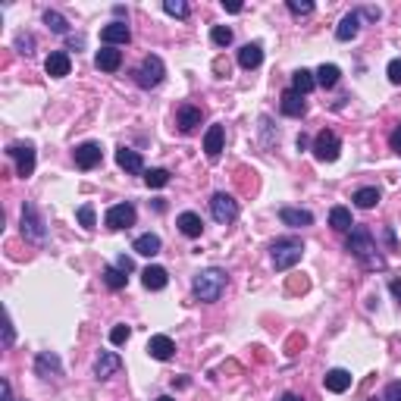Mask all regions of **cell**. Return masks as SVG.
Wrapping results in <instances>:
<instances>
[{
    "instance_id": "cell-1",
    "label": "cell",
    "mask_w": 401,
    "mask_h": 401,
    "mask_svg": "<svg viewBox=\"0 0 401 401\" xmlns=\"http://www.w3.org/2000/svg\"><path fill=\"white\" fill-rule=\"evenodd\" d=\"M345 251L351 254L364 270H386V257L380 254V248H376V242H373V232H370L367 226H354V229L348 232Z\"/></svg>"
},
{
    "instance_id": "cell-2",
    "label": "cell",
    "mask_w": 401,
    "mask_h": 401,
    "mask_svg": "<svg viewBox=\"0 0 401 401\" xmlns=\"http://www.w3.org/2000/svg\"><path fill=\"white\" fill-rule=\"evenodd\" d=\"M226 286H229V276H226L219 266H207V270H201L191 279V295H195V301H201V304H213V301L223 298Z\"/></svg>"
},
{
    "instance_id": "cell-3",
    "label": "cell",
    "mask_w": 401,
    "mask_h": 401,
    "mask_svg": "<svg viewBox=\"0 0 401 401\" xmlns=\"http://www.w3.org/2000/svg\"><path fill=\"white\" fill-rule=\"evenodd\" d=\"M270 257H273V266H276L279 273L292 270V266L304 257V242H301V238H295V235L276 238V242L270 245Z\"/></svg>"
},
{
    "instance_id": "cell-4",
    "label": "cell",
    "mask_w": 401,
    "mask_h": 401,
    "mask_svg": "<svg viewBox=\"0 0 401 401\" xmlns=\"http://www.w3.org/2000/svg\"><path fill=\"white\" fill-rule=\"evenodd\" d=\"M22 235H26V242H32V245H44V242H48V223H44L41 211L35 204L22 207Z\"/></svg>"
},
{
    "instance_id": "cell-5",
    "label": "cell",
    "mask_w": 401,
    "mask_h": 401,
    "mask_svg": "<svg viewBox=\"0 0 401 401\" xmlns=\"http://www.w3.org/2000/svg\"><path fill=\"white\" fill-rule=\"evenodd\" d=\"M164 75H166V66H164V60H160V57L157 54H148L141 60V66L135 69V85L138 88H157V85L164 82Z\"/></svg>"
},
{
    "instance_id": "cell-6",
    "label": "cell",
    "mask_w": 401,
    "mask_h": 401,
    "mask_svg": "<svg viewBox=\"0 0 401 401\" xmlns=\"http://www.w3.org/2000/svg\"><path fill=\"white\" fill-rule=\"evenodd\" d=\"M339 154H342V138L333 129L317 132V138H313V157H317L320 164H335Z\"/></svg>"
},
{
    "instance_id": "cell-7",
    "label": "cell",
    "mask_w": 401,
    "mask_h": 401,
    "mask_svg": "<svg viewBox=\"0 0 401 401\" xmlns=\"http://www.w3.org/2000/svg\"><path fill=\"white\" fill-rule=\"evenodd\" d=\"M7 157H13L16 160V173H19L22 179H28L35 173V164H38V154H35V144H10L7 148Z\"/></svg>"
},
{
    "instance_id": "cell-8",
    "label": "cell",
    "mask_w": 401,
    "mask_h": 401,
    "mask_svg": "<svg viewBox=\"0 0 401 401\" xmlns=\"http://www.w3.org/2000/svg\"><path fill=\"white\" fill-rule=\"evenodd\" d=\"M211 213L217 223H235L238 219V201L232 195H226V191H217V195L211 197Z\"/></svg>"
},
{
    "instance_id": "cell-9",
    "label": "cell",
    "mask_w": 401,
    "mask_h": 401,
    "mask_svg": "<svg viewBox=\"0 0 401 401\" xmlns=\"http://www.w3.org/2000/svg\"><path fill=\"white\" fill-rule=\"evenodd\" d=\"M135 204H129V201H123V204H113L107 211V217H104V223H107V229L119 232V229H129V226H135Z\"/></svg>"
},
{
    "instance_id": "cell-10",
    "label": "cell",
    "mask_w": 401,
    "mask_h": 401,
    "mask_svg": "<svg viewBox=\"0 0 401 401\" xmlns=\"http://www.w3.org/2000/svg\"><path fill=\"white\" fill-rule=\"evenodd\" d=\"M72 160H75L79 170H95V166H101L104 150H101V144H97V141H85V144H79V148L72 150Z\"/></svg>"
},
{
    "instance_id": "cell-11",
    "label": "cell",
    "mask_w": 401,
    "mask_h": 401,
    "mask_svg": "<svg viewBox=\"0 0 401 401\" xmlns=\"http://www.w3.org/2000/svg\"><path fill=\"white\" fill-rule=\"evenodd\" d=\"M35 373L41 380H60L63 376V360L57 351H41L35 358Z\"/></svg>"
},
{
    "instance_id": "cell-12",
    "label": "cell",
    "mask_w": 401,
    "mask_h": 401,
    "mask_svg": "<svg viewBox=\"0 0 401 401\" xmlns=\"http://www.w3.org/2000/svg\"><path fill=\"white\" fill-rule=\"evenodd\" d=\"M223 148H226V126L223 123H213L211 129H207V135H204V154H207V160H217V157L223 154Z\"/></svg>"
},
{
    "instance_id": "cell-13",
    "label": "cell",
    "mask_w": 401,
    "mask_h": 401,
    "mask_svg": "<svg viewBox=\"0 0 401 401\" xmlns=\"http://www.w3.org/2000/svg\"><path fill=\"white\" fill-rule=\"evenodd\" d=\"M101 41L107 44V48H116V44H129L132 41V28L126 26V22H110V26L101 28Z\"/></svg>"
},
{
    "instance_id": "cell-14",
    "label": "cell",
    "mask_w": 401,
    "mask_h": 401,
    "mask_svg": "<svg viewBox=\"0 0 401 401\" xmlns=\"http://www.w3.org/2000/svg\"><path fill=\"white\" fill-rule=\"evenodd\" d=\"M123 370V358L116 351H101V358L95 360V376L97 380H110L113 373H119Z\"/></svg>"
},
{
    "instance_id": "cell-15",
    "label": "cell",
    "mask_w": 401,
    "mask_h": 401,
    "mask_svg": "<svg viewBox=\"0 0 401 401\" xmlns=\"http://www.w3.org/2000/svg\"><path fill=\"white\" fill-rule=\"evenodd\" d=\"M201 107H195V104H182V107L176 110V126H179V132H195L197 126H201Z\"/></svg>"
},
{
    "instance_id": "cell-16",
    "label": "cell",
    "mask_w": 401,
    "mask_h": 401,
    "mask_svg": "<svg viewBox=\"0 0 401 401\" xmlns=\"http://www.w3.org/2000/svg\"><path fill=\"white\" fill-rule=\"evenodd\" d=\"M69 69H72V60H69L66 50H54V54L44 60V72H48L50 79H66Z\"/></svg>"
},
{
    "instance_id": "cell-17",
    "label": "cell",
    "mask_w": 401,
    "mask_h": 401,
    "mask_svg": "<svg viewBox=\"0 0 401 401\" xmlns=\"http://www.w3.org/2000/svg\"><path fill=\"white\" fill-rule=\"evenodd\" d=\"M148 354L154 360H170L176 354V342L170 335H150L148 339Z\"/></svg>"
},
{
    "instance_id": "cell-18",
    "label": "cell",
    "mask_w": 401,
    "mask_h": 401,
    "mask_svg": "<svg viewBox=\"0 0 401 401\" xmlns=\"http://www.w3.org/2000/svg\"><path fill=\"white\" fill-rule=\"evenodd\" d=\"M116 164H119V170L132 173V176L144 173V157L138 154V150H132V148H119V150H116Z\"/></svg>"
},
{
    "instance_id": "cell-19",
    "label": "cell",
    "mask_w": 401,
    "mask_h": 401,
    "mask_svg": "<svg viewBox=\"0 0 401 401\" xmlns=\"http://www.w3.org/2000/svg\"><path fill=\"white\" fill-rule=\"evenodd\" d=\"M176 226H179V232H182L185 238H201V232H204V219L197 217L195 211L179 213V217H176Z\"/></svg>"
},
{
    "instance_id": "cell-20",
    "label": "cell",
    "mask_w": 401,
    "mask_h": 401,
    "mask_svg": "<svg viewBox=\"0 0 401 401\" xmlns=\"http://www.w3.org/2000/svg\"><path fill=\"white\" fill-rule=\"evenodd\" d=\"M351 373L348 370H342V367H335V370H329L326 376H323V386H326V392H333V395H342V392H348L351 389Z\"/></svg>"
},
{
    "instance_id": "cell-21",
    "label": "cell",
    "mask_w": 401,
    "mask_h": 401,
    "mask_svg": "<svg viewBox=\"0 0 401 401\" xmlns=\"http://www.w3.org/2000/svg\"><path fill=\"white\" fill-rule=\"evenodd\" d=\"M279 107H282V113H286V116H292V119H301V116L307 113L304 95H298V91H292V88L282 95V104H279Z\"/></svg>"
},
{
    "instance_id": "cell-22",
    "label": "cell",
    "mask_w": 401,
    "mask_h": 401,
    "mask_svg": "<svg viewBox=\"0 0 401 401\" xmlns=\"http://www.w3.org/2000/svg\"><path fill=\"white\" fill-rule=\"evenodd\" d=\"M279 219L292 229H304V226H313V213L311 211H301V207H282L279 211Z\"/></svg>"
},
{
    "instance_id": "cell-23",
    "label": "cell",
    "mask_w": 401,
    "mask_h": 401,
    "mask_svg": "<svg viewBox=\"0 0 401 401\" xmlns=\"http://www.w3.org/2000/svg\"><path fill=\"white\" fill-rule=\"evenodd\" d=\"M166 282H170V273H166L164 266H148V270L141 273V286L148 288V292H164Z\"/></svg>"
},
{
    "instance_id": "cell-24",
    "label": "cell",
    "mask_w": 401,
    "mask_h": 401,
    "mask_svg": "<svg viewBox=\"0 0 401 401\" xmlns=\"http://www.w3.org/2000/svg\"><path fill=\"white\" fill-rule=\"evenodd\" d=\"M358 32H360V13H358V10H351V13L342 16V22L335 26V38H339V41H354Z\"/></svg>"
},
{
    "instance_id": "cell-25",
    "label": "cell",
    "mask_w": 401,
    "mask_h": 401,
    "mask_svg": "<svg viewBox=\"0 0 401 401\" xmlns=\"http://www.w3.org/2000/svg\"><path fill=\"white\" fill-rule=\"evenodd\" d=\"M95 66L101 69V72H116V69L123 66V50L116 48H104L95 54Z\"/></svg>"
},
{
    "instance_id": "cell-26",
    "label": "cell",
    "mask_w": 401,
    "mask_h": 401,
    "mask_svg": "<svg viewBox=\"0 0 401 401\" xmlns=\"http://www.w3.org/2000/svg\"><path fill=\"white\" fill-rule=\"evenodd\" d=\"M160 248H164L160 235L148 232V235H138V238H135V245H132V251H135V254H141V257H154V254H160Z\"/></svg>"
},
{
    "instance_id": "cell-27",
    "label": "cell",
    "mask_w": 401,
    "mask_h": 401,
    "mask_svg": "<svg viewBox=\"0 0 401 401\" xmlns=\"http://www.w3.org/2000/svg\"><path fill=\"white\" fill-rule=\"evenodd\" d=\"M380 197L382 195H380V188H376V185H364V188H358L351 195V201L360 207V211H373V207L380 204Z\"/></svg>"
},
{
    "instance_id": "cell-28",
    "label": "cell",
    "mask_w": 401,
    "mask_h": 401,
    "mask_svg": "<svg viewBox=\"0 0 401 401\" xmlns=\"http://www.w3.org/2000/svg\"><path fill=\"white\" fill-rule=\"evenodd\" d=\"M260 63H264V48L260 44H245L238 50V66L242 69H257Z\"/></svg>"
},
{
    "instance_id": "cell-29",
    "label": "cell",
    "mask_w": 401,
    "mask_h": 401,
    "mask_svg": "<svg viewBox=\"0 0 401 401\" xmlns=\"http://www.w3.org/2000/svg\"><path fill=\"white\" fill-rule=\"evenodd\" d=\"M313 75H317L320 88H335V85H339V79H342V69L335 66V63H323V66H320Z\"/></svg>"
},
{
    "instance_id": "cell-30",
    "label": "cell",
    "mask_w": 401,
    "mask_h": 401,
    "mask_svg": "<svg viewBox=\"0 0 401 401\" xmlns=\"http://www.w3.org/2000/svg\"><path fill=\"white\" fill-rule=\"evenodd\" d=\"M317 88V75L311 72V69H298V72L292 75V91H298V95H311V91Z\"/></svg>"
},
{
    "instance_id": "cell-31",
    "label": "cell",
    "mask_w": 401,
    "mask_h": 401,
    "mask_svg": "<svg viewBox=\"0 0 401 401\" xmlns=\"http://www.w3.org/2000/svg\"><path fill=\"white\" fill-rule=\"evenodd\" d=\"M329 226H333L335 232H351L354 229L351 211H348V207H333V211H329Z\"/></svg>"
},
{
    "instance_id": "cell-32",
    "label": "cell",
    "mask_w": 401,
    "mask_h": 401,
    "mask_svg": "<svg viewBox=\"0 0 401 401\" xmlns=\"http://www.w3.org/2000/svg\"><path fill=\"white\" fill-rule=\"evenodd\" d=\"M126 282H129V273H123L119 266H104V286L107 288L119 292V288H126Z\"/></svg>"
},
{
    "instance_id": "cell-33",
    "label": "cell",
    "mask_w": 401,
    "mask_h": 401,
    "mask_svg": "<svg viewBox=\"0 0 401 401\" xmlns=\"http://www.w3.org/2000/svg\"><path fill=\"white\" fill-rule=\"evenodd\" d=\"M44 26H48L50 32H57V35H66V32H69L66 16L57 13V10H48V13H44Z\"/></svg>"
},
{
    "instance_id": "cell-34",
    "label": "cell",
    "mask_w": 401,
    "mask_h": 401,
    "mask_svg": "<svg viewBox=\"0 0 401 401\" xmlns=\"http://www.w3.org/2000/svg\"><path fill=\"white\" fill-rule=\"evenodd\" d=\"M144 185H148V188H164V185H170V173L166 170H148L144 173Z\"/></svg>"
},
{
    "instance_id": "cell-35",
    "label": "cell",
    "mask_w": 401,
    "mask_h": 401,
    "mask_svg": "<svg viewBox=\"0 0 401 401\" xmlns=\"http://www.w3.org/2000/svg\"><path fill=\"white\" fill-rule=\"evenodd\" d=\"M211 41L217 44V48H229V44H232V28L229 26H213L211 28Z\"/></svg>"
},
{
    "instance_id": "cell-36",
    "label": "cell",
    "mask_w": 401,
    "mask_h": 401,
    "mask_svg": "<svg viewBox=\"0 0 401 401\" xmlns=\"http://www.w3.org/2000/svg\"><path fill=\"white\" fill-rule=\"evenodd\" d=\"M164 10L176 19H188V3L185 0H164Z\"/></svg>"
},
{
    "instance_id": "cell-37",
    "label": "cell",
    "mask_w": 401,
    "mask_h": 401,
    "mask_svg": "<svg viewBox=\"0 0 401 401\" xmlns=\"http://www.w3.org/2000/svg\"><path fill=\"white\" fill-rule=\"evenodd\" d=\"M286 7L292 16H311L313 13V0H286Z\"/></svg>"
},
{
    "instance_id": "cell-38",
    "label": "cell",
    "mask_w": 401,
    "mask_h": 401,
    "mask_svg": "<svg viewBox=\"0 0 401 401\" xmlns=\"http://www.w3.org/2000/svg\"><path fill=\"white\" fill-rule=\"evenodd\" d=\"M129 335H132V326H126V323H116V326L110 329V342H113V345H126Z\"/></svg>"
},
{
    "instance_id": "cell-39",
    "label": "cell",
    "mask_w": 401,
    "mask_h": 401,
    "mask_svg": "<svg viewBox=\"0 0 401 401\" xmlns=\"http://www.w3.org/2000/svg\"><path fill=\"white\" fill-rule=\"evenodd\" d=\"M75 217H79V223H82L85 226V229H95V207H91V204H82V207H79V211H75Z\"/></svg>"
},
{
    "instance_id": "cell-40",
    "label": "cell",
    "mask_w": 401,
    "mask_h": 401,
    "mask_svg": "<svg viewBox=\"0 0 401 401\" xmlns=\"http://www.w3.org/2000/svg\"><path fill=\"white\" fill-rule=\"evenodd\" d=\"M386 75H389V82H392V85H401V57H395V60H389V66H386Z\"/></svg>"
},
{
    "instance_id": "cell-41",
    "label": "cell",
    "mask_w": 401,
    "mask_h": 401,
    "mask_svg": "<svg viewBox=\"0 0 401 401\" xmlns=\"http://www.w3.org/2000/svg\"><path fill=\"white\" fill-rule=\"evenodd\" d=\"M16 48H19V54H35V38L32 35H19V38H16Z\"/></svg>"
},
{
    "instance_id": "cell-42",
    "label": "cell",
    "mask_w": 401,
    "mask_h": 401,
    "mask_svg": "<svg viewBox=\"0 0 401 401\" xmlns=\"http://www.w3.org/2000/svg\"><path fill=\"white\" fill-rule=\"evenodd\" d=\"M13 339H16V333H13V317L7 313V323H3V348H13Z\"/></svg>"
},
{
    "instance_id": "cell-43",
    "label": "cell",
    "mask_w": 401,
    "mask_h": 401,
    "mask_svg": "<svg viewBox=\"0 0 401 401\" xmlns=\"http://www.w3.org/2000/svg\"><path fill=\"white\" fill-rule=\"evenodd\" d=\"M382 401H401V380L398 382H389L386 395H382Z\"/></svg>"
},
{
    "instance_id": "cell-44",
    "label": "cell",
    "mask_w": 401,
    "mask_h": 401,
    "mask_svg": "<svg viewBox=\"0 0 401 401\" xmlns=\"http://www.w3.org/2000/svg\"><path fill=\"white\" fill-rule=\"evenodd\" d=\"M389 148L395 150V154H401V123L392 129V135H389Z\"/></svg>"
},
{
    "instance_id": "cell-45",
    "label": "cell",
    "mask_w": 401,
    "mask_h": 401,
    "mask_svg": "<svg viewBox=\"0 0 401 401\" xmlns=\"http://www.w3.org/2000/svg\"><path fill=\"white\" fill-rule=\"evenodd\" d=\"M116 266H119V270H123V273H132V270H135L132 257H126V254H119V257H116Z\"/></svg>"
},
{
    "instance_id": "cell-46",
    "label": "cell",
    "mask_w": 401,
    "mask_h": 401,
    "mask_svg": "<svg viewBox=\"0 0 401 401\" xmlns=\"http://www.w3.org/2000/svg\"><path fill=\"white\" fill-rule=\"evenodd\" d=\"M0 401H13V389L7 380H0Z\"/></svg>"
},
{
    "instance_id": "cell-47",
    "label": "cell",
    "mask_w": 401,
    "mask_h": 401,
    "mask_svg": "<svg viewBox=\"0 0 401 401\" xmlns=\"http://www.w3.org/2000/svg\"><path fill=\"white\" fill-rule=\"evenodd\" d=\"M358 13H360V16H367V19H373V22L382 16V13H380V7H364V10H358Z\"/></svg>"
},
{
    "instance_id": "cell-48",
    "label": "cell",
    "mask_w": 401,
    "mask_h": 401,
    "mask_svg": "<svg viewBox=\"0 0 401 401\" xmlns=\"http://www.w3.org/2000/svg\"><path fill=\"white\" fill-rule=\"evenodd\" d=\"M382 238H386V245H389V248H395V232L389 229V226H386V229H382Z\"/></svg>"
},
{
    "instance_id": "cell-49",
    "label": "cell",
    "mask_w": 401,
    "mask_h": 401,
    "mask_svg": "<svg viewBox=\"0 0 401 401\" xmlns=\"http://www.w3.org/2000/svg\"><path fill=\"white\" fill-rule=\"evenodd\" d=\"M389 288H392V295H395V298H398V304H401V282H398V279H395V282H392V286H389Z\"/></svg>"
},
{
    "instance_id": "cell-50",
    "label": "cell",
    "mask_w": 401,
    "mask_h": 401,
    "mask_svg": "<svg viewBox=\"0 0 401 401\" xmlns=\"http://www.w3.org/2000/svg\"><path fill=\"white\" fill-rule=\"evenodd\" d=\"M226 13H242V3H223Z\"/></svg>"
},
{
    "instance_id": "cell-51",
    "label": "cell",
    "mask_w": 401,
    "mask_h": 401,
    "mask_svg": "<svg viewBox=\"0 0 401 401\" xmlns=\"http://www.w3.org/2000/svg\"><path fill=\"white\" fill-rule=\"evenodd\" d=\"M279 401H298V395H292V392H286V395H282V398H279Z\"/></svg>"
},
{
    "instance_id": "cell-52",
    "label": "cell",
    "mask_w": 401,
    "mask_h": 401,
    "mask_svg": "<svg viewBox=\"0 0 401 401\" xmlns=\"http://www.w3.org/2000/svg\"><path fill=\"white\" fill-rule=\"evenodd\" d=\"M157 401H173V398H170V395H160V398H157Z\"/></svg>"
},
{
    "instance_id": "cell-53",
    "label": "cell",
    "mask_w": 401,
    "mask_h": 401,
    "mask_svg": "<svg viewBox=\"0 0 401 401\" xmlns=\"http://www.w3.org/2000/svg\"><path fill=\"white\" fill-rule=\"evenodd\" d=\"M370 401H382V398H370Z\"/></svg>"
}]
</instances>
